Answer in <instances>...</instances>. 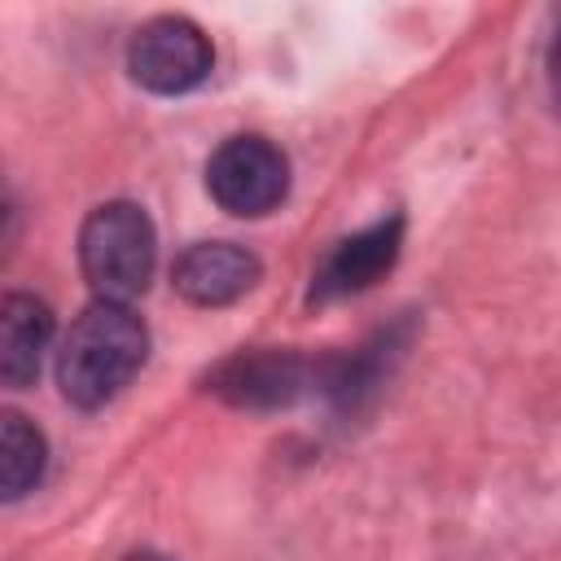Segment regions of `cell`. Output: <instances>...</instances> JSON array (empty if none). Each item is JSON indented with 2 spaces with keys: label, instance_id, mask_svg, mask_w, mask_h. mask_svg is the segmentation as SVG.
<instances>
[{
  "label": "cell",
  "instance_id": "cell-1",
  "mask_svg": "<svg viewBox=\"0 0 561 561\" xmlns=\"http://www.w3.org/2000/svg\"><path fill=\"white\" fill-rule=\"evenodd\" d=\"M149 329L127 302L92 298L61 337L57 386L75 408L110 403L145 364Z\"/></svg>",
  "mask_w": 561,
  "mask_h": 561
},
{
  "label": "cell",
  "instance_id": "cell-2",
  "mask_svg": "<svg viewBox=\"0 0 561 561\" xmlns=\"http://www.w3.org/2000/svg\"><path fill=\"white\" fill-rule=\"evenodd\" d=\"M158 237L136 202H101L79 228V267L96 298L131 302L149 289Z\"/></svg>",
  "mask_w": 561,
  "mask_h": 561
},
{
  "label": "cell",
  "instance_id": "cell-3",
  "mask_svg": "<svg viewBox=\"0 0 561 561\" xmlns=\"http://www.w3.org/2000/svg\"><path fill=\"white\" fill-rule=\"evenodd\" d=\"M210 197L241 219L276 210L289 193V158L267 136H228L206 162Z\"/></svg>",
  "mask_w": 561,
  "mask_h": 561
},
{
  "label": "cell",
  "instance_id": "cell-4",
  "mask_svg": "<svg viewBox=\"0 0 561 561\" xmlns=\"http://www.w3.org/2000/svg\"><path fill=\"white\" fill-rule=\"evenodd\" d=\"M210 61H215V53H210V39L202 35V26L188 18H175V13L145 22L127 44L131 79L158 96L193 92L210 75Z\"/></svg>",
  "mask_w": 561,
  "mask_h": 561
},
{
  "label": "cell",
  "instance_id": "cell-5",
  "mask_svg": "<svg viewBox=\"0 0 561 561\" xmlns=\"http://www.w3.org/2000/svg\"><path fill=\"white\" fill-rule=\"evenodd\" d=\"M259 272L263 267L245 245H237V241H197L175 259L171 280L188 302L224 307V302H237L245 289H254Z\"/></svg>",
  "mask_w": 561,
  "mask_h": 561
},
{
  "label": "cell",
  "instance_id": "cell-6",
  "mask_svg": "<svg viewBox=\"0 0 561 561\" xmlns=\"http://www.w3.org/2000/svg\"><path fill=\"white\" fill-rule=\"evenodd\" d=\"M399 241H403V219L390 215L355 237H346L329 259L324 267L316 272L311 280V302H329V298H346V294H359L368 289L373 280H381L394 259H399Z\"/></svg>",
  "mask_w": 561,
  "mask_h": 561
},
{
  "label": "cell",
  "instance_id": "cell-7",
  "mask_svg": "<svg viewBox=\"0 0 561 561\" xmlns=\"http://www.w3.org/2000/svg\"><path fill=\"white\" fill-rule=\"evenodd\" d=\"M307 364L289 351H241L215 373V390L237 408H280L298 399Z\"/></svg>",
  "mask_w": 561,
  "mask_h": 561
},
{
  "label": "cell",
  "instance_id": "cell-8",
  "mask_svg": "<svg viewBox=\"0 0 561 561\" xmlns=\"http://www.w3.org/2000/svg\"><path fill=\"white\" fill-rule=\"evenodd\" d=\"M53 337V311L31 294H9L0 302V381L26 390L39 377L44 351Z\"/></svg>",
  "mask_w": 561,
  "mask_h": 561
},
{
  "label": "cell",
  "instance_id": "cell-9",
  "mask_svg": "<svg viewBox=\"0 0 561 561\" xmlns=\"http://www.w3.org/2000/svg\"><path fill=\"white\" fill-rule=\"evenodd\" d=\"M44 469H48L44 434L22 412H4L0 416V491H4V500H22L26 491H35Z\"/></svg>",
  "mask_w": 561,
  "mask_h": 561
},
{
  "label": "cell",
  "instance_id": "cell-10",
  "mask_svg": "<svg viewBox=\"0 0 561 561\" xmlns=\"http://www.w3.org/2000/svg\"><path fill=\"white\" fill-rule=\"evenodd\" d=\"M123 561H171V557H162V552H131V557H123Z\"/></svg>",
  "mask_w": 561,
  "mask_h": 561
}]
</instances>
